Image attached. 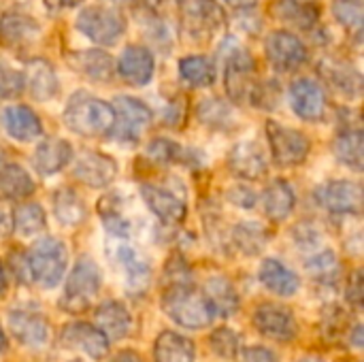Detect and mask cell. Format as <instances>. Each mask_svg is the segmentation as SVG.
Segmentation results:
<instances>
[{
	"instance_id": "obj_1",
	"label": "cell",
	"mask_w": 364,
	"mask_h": 362,
	"mask_svg": "<svg viewBox=\"0 0 364 362\" xmlns=\"http://www.w3.org/2000/svg\"><path fill=\"white\" fill-rule=\"evenodd\" d=\"M160 307L162 312L186 331H205L218 316L200 288L192 284L160 288Z\"/></svg>"
},
{
	"instance_id": "obj_2",
	"label": "cell",
	"mask_w": 364,
	"mask_h": 362,
	"mask_svg": "<svg viewBox=\"0 0 364 362\" xmlns=\"http://www.w3.org/2000/svg\"><path fill=\"white\" fill-rule=\"evenodd\" d=\"M115 113L113 105L87 94L77 92L70 96L64 109V124L70 132L81 137H102L109 134Z\"/></svg>"
},
{
	"instance_id": "obj_3",
	"label": "cell",
	"mask_w": 364,
	"mask_h": 362,
	"mask_svg": "<svg viewBox=\"0 0 364 362\" xmlns=\"http://www.w3.org/2000/svg\"><path fill=\"white\" fill-rule=\"evenodd\" d=\"M100 288H102L100 267L90 256H81L66 277L64 292L60 297V307L70 316L85 314L92 309V303L98 299Z\"/></svg>"
},
{
	"instance_id": "obj_4",
	"label": "cell",
	"mask_w": 364,
	"mask_h": 362,
	"mask_svg": "<svg viewBox=\"0 0 364 362\" xmlns=\"http://www.w3.org/2000/svg\"><path fill=\"white\" fill-rule=\"evenodd\" d=\"M26 258H28L32 284L45 290L55 288L62 282L68 267V250L60 239L53 237H43L34 241L26 252Z\"/></svg>"
},
{
	"instance_id": "obj_5",
	"label": "cell",
	"mask_w": 364,
	"mask_h": 362,
	"mask_svg": "<svg viewBox=\"0 0 364 362\" xmlns=\"http://www.w3.org/2000/svg\"><path fill=\"white\" fill-rule=\"evenodd\" d=\"M252 324L260 337L282 346L296 341L301 333L296 314L288 305L275 301L258 303L252 312Z\"/></svg>"
},
{
	"instance_id": "obj_6",
	"label": "cell",
	"mask_w": 364,
	"mask_h": 362,
	"mask_svg": "<svg viewBox=\"0 0 364 362\" xmlns=\"http://www.w3.org/2000/svg\"><path fill=\"white\" fill-rule=\"evenodd\" d=\"M113 113L115 119L107 137L122 143H136L154 119L151 109L134 96H117L113 100Z\"/></svg>"
},
{
	"instance_id": "obj_7",
	"label": "cell",
	"mask_w": 364,
	"mask_h": 362,
	"mask_svg": "<svg viewBox=\"0 0 364 362\" xmlns=\"http://www.w3.org/2000/svg\"><path fill=\"white\" fill-rule=\"evenodd\" d=\"M75 26L92 43L111 47L122 38L126 30V19L119 11L111 6H87L77 15Z\"/></svg>"
},
{
	"instance_id": "obj_8",
	"label": "cell",
	"mask_w": 364,
	"mask_h": 362,
	"mask_svg": "<svg viewBox=\"0 0 364 362\" xmlns=\"http://www.w3.org/2000/svg\"><path fill=\"white\" fill-rule=\"evenodd\" d=\"M267 139L277 166H299L311 151V141L303 130L284 126L273 119L267 122Z\"/></svg>"
},
{
	"instance_id": "obj_9",
	"label": "cell",
	"mask_w": 364,
	"mask_h": 362,
	"mask_svg": "<svg viewBox=\"0 0 364 362\" xmlns=\"http://www.w3.org/2000/svg\"><path fill=\"white\" fill-rule=\"evenodd\" d=\"M55 344L66 352H81L92 361H105L111 352V341L92 322L83 320L66 322L58 331Z\"/></svg>"
},
{
	"instance_id": "obj_10",
	"label": "cell",
	"mask_w": 364,
	"mask_h": 362,
	"mask_svg": "<svg viewBox=\"0 0 364 362\" xmlns=\"http://www.w3.org/2000/svg\"><path fill=\"white\" fill-rule=\"evenodd\" d=\"M224 83H226V94L235 105H252L254 90L258 85V75H256V60L247 49H235L224 68Z\"/></svg>"
},
{
	"instance_id": "obj_11",
	"label": "cell",
	"mask_w": 364,
	"mask_h": 362,
	"mask_svg": "<svg viewBox=\"0 0 364 362\" xmlns=\"http://www.w3.org/2000/svg\"><path fill=\"white\" fill-rule=\"evenodd\" d=\"M6 329L9 335L26 348H41L51 339V324L47 316L30 307L11 309L6 314Z\"/></svg>"
},
{
	"instance_id": "obj_12",
	"label": "cell",
	"mask_w": 364,
	"mask_h": 362,
	"mask_svg": "<svg viewBox=\"0 0 364 362\" xmlns=\"http://www.w3.org/2000/svg\"><path fill=\"white\" fill-rule=\"evenodd\" d=\"M181 26L190 36H211L224 26V11L215 0H177Z\"/></svg>"
},
{
	"instance_id": "obj_13",
	"label": "cell",
	"mask_w": 364,
	"mask_h": 362,
	"mask_svg": "<svg viewBox=\"0 0 364 362\" xmlns=\"http://www.w3.org/2000/svg\"><path fill=\"white\" fill-rule=\"evenodd\" d=\"M264 51L273 68L279 73H292L301 68L309 58L305 43L294 32H288V30L271 32L264 41Z\"/></svg>"
},
{
	"instance_id": "obj_14",
	"label": "cell",
	"mask_w": 364,
	"mask_h": 362,
	"mask_svg": "<svg viewBox=\"0 0 364 362\" xmlns=\"http://www.w3.org/2000/svg\"><path fill=\"white\" fill-rule=\"evenodd\" d=\"M316 201L331 213L356 215L363 209V188L350 179H335L316 190Z\"/></svg>"
},
{
	"instance_id": "obj_15",
	"label": "cell",
	"mask_w": 364,
	"mask_h": 362,
	"mask_svg": "<svg viewBox=\"0 0 364 362\" xmlns=\"http://www.w3.org/2000/svg\"><path fill=\"white\" fill-rule=\"evenodd\" d=\"M115 260L124 271V288H126L128 297H132V299L145 297L151 286V280H154L151 265L128 243H122L115 250Z\"/></svg>"
},
{
	"instance_id": "obj_16",
	"label": "cell",
	"mask_w": 364,
	"mask_h": 362,
	"mask_svg": "<svg viewBox=\"0 0 364 362\" xmlns=\"http://www.w3.org/2000/svg\"><path fill=\"white\" fill-rule=\"evenodd\" d=\"M292 111L305 122H322L326 115V94L311 77H299L290 85Z\"/></svg>"
},
{
	"instance_id": "obj_17",
	"label": "cell",
	"mask_w": 364,
	"mask_h": 362,
	"mask_svg": "<svg viewBox=\"0 0 364 362\" xmlns=\"http://www.w3.org/2000/svg\"><path fill=\"white\" fill-rule=\"evenodd\" d=\"M41 36V26L26 13L9 11L0 19V45L15 53L28 51Z\"/></svg>"
},
{
	"instance_id": "obj_18",
	"label": "cell",
	"mask_w": 364,
	"mask_h": 362,
	"mask_svg": "<svg viewBox=\"0 0 364 362\" xmlns=\"http://www.w3.org/2000/svg\"><path fill=\"white\" fill-rule=\"evenodd\" d=\"M73 177L87 188H107L117 177V162L100 151H81L75 158Z\"/></svg>"
},
{
	"instance_id": "obj_19",
	"label": "cell",
	"mask_w": 364,
	"mask_h": 362,
	"mask_svg": "<svg viewBox=\"0 0 364 362\" xmlns=\"http://www.w3.org/2000/svg\"><path fill=\"white\" fill-rule=\"evenodd\" d=\"M92 324L109 339V341H122L130 337L132 333V314L130 309L117 301V299H107L96 305L92 314Z\"/></svg>"
},
{
	"instance_id": "obj_20",
	"label": "cell",
	"mask_w": 364,
	"mask_h": 362,
	"mask_svg": "<svg viewBox=\"0 0 364 362\" xmlns=\"http://www.w3.org/2000/svg\"><path fill=\"white\" fill-rule=\"evenodd\" d=\"M141 196L149 211L164 224V226H179L186 220V201L177 194L168 192L166 188L154 183H141Z\"/></svg>"
},
{
	"instance_id": "obj_21",
	"label": "cell",
	"mask_w": 364,
	"mask_h": 362,
	"mask_svg": "<svg viewBox=\"0 0 364 362\" xmlns=\"http://www.w3.org/2000/svg\"><path fill=\"white\" fill-rule=\"evenodd\" d=\"M226 166L230 169L232 175H237L241 179L256 181L267 175L269 162H267L262 147L256 141H243L230 149V154L226 158Z\"/></svg>"
},
{
	"instance_id": "obj_22",
	"label": "cell",
	"mask_w": 364,
	"mask_h": 362,
	"mask_svg": "<svg viewBox=\"0 0 364 362\" xmlns=\"http://www.w3.org/2000/svg\"><path fill=\"white\" fill-rule=\"evenodd\" d=\"M117 70L130 85H147L156 70L154 53L143 45H128L119 55Z\"/></svg>"
},
{
	"instance_id": "obj_23",
	"label": "cell",
	"mask_w": 364,
	"mask_h": 362,
	"mask_svg": "<svg viewBox=\"0 0 364 362\" xmlns=\"http://www.w3.org/2000/svg\"><path fill=\"white\" fill-rule=\"evenodd\" d=\"M258 280L271 294L282 299H290L301 290V277L277 258H264L260 262Z\"/></svg>"
},
{
	"instance_id": "obj_24",
	"label": "cell",
	"mask_w": 364,
	"mask_h": 362,
	"mask_svg": "<svg viewBox=\"0 0 364 362\" xmlns=\"http://www.w3.org/2000/svg\"><path fill=\"white\" fill-rule=\"evenodd\" d=\"M68 66L90 81H109L115 73L113 58L102 49H81L66 55Z\"/></svg>"
},
{
	"instance_id": "obj_25",
	"label": "cell",
	"mask_w": 364,
	"mask_h": 362,
	"mask_svg": "<svg viewBox=\"0 0 364 362\" xmlns=\"http://www.w3.org/2000/svg\"><path fill=\"white\" fill-rule=\"evenodd\" d=\"M70 160H73V147H70V143L64 141V139H58V137H51V139L41 141L38 147L34 149V156H32L34 171L38 175H43V177L55 175L66 164H70Z\"/></svg>"
},
{
	"instance_id": "obj_26",
	"label": "cell",
	"mask_w": 364,
	"mask_h": 362,
	"mask_svg": "<svg viewBox=\"0 0 364 362\" xmlns=\"http://www.w3.org/2000/svg\"><path fill=\"white\" fill-rule=\"evenodd\" d=\"M23 79H26V87L30 90L34 100H41V102L51 100L60 92V79H58L53 66L43 58L28 60Z\"/></svg>"
},
{
	"instance_id": "obj_27",
	"label": "cell",
	"mask_w": 364,
	"mask_h": 362,
	"mask_svg": "<svg viewBox=\"0 0 364 362\" xmlns=\"http://www.w3.org/2000/svg\"><path fill=\"white\" fill-rule=\"evenodd\" d=\"M2 126L15 141H34L43 134L41 117L26 105H11L2 111Z\"/></svg>"
},
{
	"instance_id": "obj_28",
	"label": "cell",
	"mask_w": 364,
	"mask_h": 362,
	"mask_svg": "<svg viewBox=\"0 0 364 362\" xmlns=\"http://www.w3.org/2000/svg\"><path fill=\"white\" fill-rule=\"evenodd\" d=\"M200 290L207 297V301L211 303V307L215 309L218 318H230L241 307V297H239L235 284L224 275H211L203 284Z\"/></svg>"
},
{
	"instance_id": "obj_29",
	"label": "cell",
	"mask_w": 364,
	"mask_h": 362,
	"mask_svg": "<svg viewBox=\"0 0 364 362\" xmlns=\"http://www.w3.org/2000/svg\"><path fill=\"white\" fill-rule=\"evenodd\" d=\"M271 15L292 28L311 30L320 19V6L311 0H273Z\"/></svg>"
},
{
	"instance_id": "obj_30",
	"label": "cell",
	"mask_w": 364,
	"mask_h": 362,
	"mask_svg": "<svg viewBox=\"0 0 364 362\" xmlns=\"http://www.w3.org/2000/svg\"><path fill=\"white\" fill-rule=\"evenodd\" d=\"M154 362H196V346L177 331H162L151 348Z\"/></svg>"
},
{
	"instance_id": "obj_31",
	"label": "cell",
	"mask_w": 364,
	"mask_h": 362,
	"mask_svg": "<svg viewBox=\"0 0 364 362\" xmlns=\"http://www.w3.org/2000/svg\"><path fill=\"white\" fill-rule=\"evenodd\" d=\"M320 75L343 96L356 98L363 90L360 73L343 60H324L320 64Z\"/></svg>"
},
{
	"instance_id": "obj_32",
	"label": "cell",
	"mask_w": 364,
	"mask_h": 362,
	"mask_svg": "<svg viewBox=\"0 0 364 362\" xmlns=\"http://www.w3.org/2000/svg\"><path fill=\"white\" fill-rule=\"evenodd\" d=\"M296 205V196L294 190L288 181L284 179H275L267 186L264 194H262V207L264 213L271 222H286Z\"/></svg>"
},
{
	"instance_id": "obj_33",
	"label": "cell",
	"mask_w": 364,
	"mask_h": 362,
	"mask_svg": "<svg viewBox=\"0 0 364 362\" xmlns=\"http://www.w3.org/2000/svg\"><path fill=\"white\" fill-rule=\"evenodd\" d=\"M305 271L309 277L324 288H337L341 280V265L333 250H318L305 260Z\"/></svg>"
},
{
	"instance_id": "obj_34",
	"label": "cell",
	"mask_w": 364,
	"mask_h": 362,
	"mask_svg": "<svg viewBox=\"0 0 364 362\" xmlns=\"http://www.w3.org/2000/svg\"><path fill=\"white\" fill-rule=\"evenodd\" d=\"M333 151L337 160L354 171H360L364 162V143L363 130L358 126H348L343 128L333 143Z\"/></svg>"
},
{
	"instance_id": "obj_35",
	"label": "cell",
	"mask_w": 364,
	"mask_h": 362,
	"mask_svg": "<svg viewBox=\"0 0 364 362\" xmlns=\"http://www.w3.org/2000/svg\"><path fill=\"white\" fill-rule=\"evenodd\" d=\"M269 230L258 222H239L232 233L230 241L243 256H260L269 245Z\"/></svg>"
},
{
	"instance_id": "obj_36",
	"label": "cell",
	"mask_w": 364,
	"mask_h": 362,
	"mask_svg": "<svg viewBox=\"0 0 364 362\" xmlns=\"http://www.w3.org/2000/svg\"><path fill=\"white\" fill-rule=\"evenodd\" d=\"M53 215L62 226L70 228V226H79L85 222L87 207L75 190L62 188L53 194Z\"/></svg>"
},
{
	"instance_id": "obj_37",
	"label": "cell",
	"mask_w": 364,
	"mask_h": 362,
	"mask_svg": "<svg viewBox=\"0 0 364 362\" xmlns=\"http://www.w3.org/2000/svg\"><path fill=\"white\" fill-rule=\"evenodd\" d=\"M0 194L6 198H13V201H23L34 194V179L19 164H2Z\"/></svg>"
},
{
	"instance_id": "obj_38",
	"label": "cell",
	"mask_w": 364,
	"mask_h": 362,
	"mask_svg": "<svg viewBox=\"0 0 364 362\" xmlns=\"http://www.w3.org/2000/svg\"><path fill=\"white\" fill-rule=\"evenodd\" d=\"M200 124L213 128V130H230L232 126H237V115L232 111V107L228 102H224L222 98H205L198 105L196 111Z\"/></svg>"
},
{
	"instance_id": "obj_39",
	"label": "cell",
	"mask_w": 364,
	"mask_h": 362,
	"mask_svg": "<svg viewBox=\"0 0 364 362\" xmlns=\"http://www.w3.org/2000/svg\"><path fill=\"white\" fill-rule=\"evenodd\" d=\"M179 75L192 87H207L215 81V66L205 55H186L179 60Z\"/></svg>"
},
{
	"instance_id": "obj_40",
	"label": "cell",
	"mask_w": 364,
	"mask_h": 362,
	"mask_svg": "<svg viewBox=\"0 0 364 362\" xmlns=\"http://www.w3.org/2000/svg\"><path fill=\"white\" fill-rule=\"evenodd\" d=\"M47 224L45 211L36 203H23L13 211V230L19 237H34Z\"/></svg>"
},
{
	"instance_id": "obj_41",
	"label": "cell",
	"mask_w": 364,
	"mask_h": 362,
	"mask_svg": "<svg viewBox=\"0 0 364 362\" xmlns=\"http://www.w3.org/2000/svg\"><path fill=\"white\" fill-rule=\"evenodd\" d=\"M207 348L222 361H237L241 354V339L230 326H218L207 335Z\"/></svg>"
},
{
	"instance_id": "obj_42",
	"label": "cell",
	"mask_w": 364,
	"mask_h": 362,
	"mask_svg": "<svg viewBox=\"0 0 364 362\" xmlns=\"http://www.w3.org/2000/svg\"><path fill=\"white\" fill-rule=\"evenodd\" d=\"M335 19L356 38L363 32V0H333Z\"/></svg>"
},
{
	"instance_id": "obj_43",
	"label": "cell",
	"mask_w": 364,
	"mask_h": 362,
	"mask_svg": "<svg viewBox=\"0 0 364 362\" xmlns=\"http://www.w3.org/2000/svg\"><path fill=\"white\" fill-rule=\"evenodd\" d=\"M194 275H192V267L190 262L181 256V254H173L164 269H162V277H160V288H171V286H181V284H192Z\"/></svg>"
},
{
	"instance_id": "obj_44",
	"label": "cell",
	"mask_w": 364,
	"mask_h": 362,
	"mask_svg": "<svg viewBox=\"0 0 364 362\" xmlns=\"http://www.w3.org/2000/svg\"><path fill=\"white\" fill-rule=\"evenodd\" d=\"M147 156L158 162V164H175V162H186V149L171 141V139H164V137H158L154 139L149 145H147Z\"/></svg>"
},
{
	"instance_id": "obj_45",
	"label": "cell",
	"mask_w": 364,
	"mask_h": 362,
	"mask_svg": "<svg viewBox=\"0 0 364 362\" xmlns=\"http://www.w3.org/2000/svg\"><path fill=\"white\" fill-rule=\"evenodd\" d=\"M350 316L346 314V309L333 305L324 312L322 316V337L328 341H339L348 335L350 331Z\"/></svg>"
},
{
	"instance_id": "obj_46",
	"label": "cell",
	"mask_w": 364,
	"mask_h": 362,
	"mask_svg": "<svg viewBox=\"0 0 364 362\" xmlns=\"http://www.w3.org/2000/svg\"><path fill=\"white\" fill-rule=\"evenodd\" d=\"M26 90L23 73L0 60V98H17Z\"/></svg>"
},
{
	"instance_id": "obj_47",
	"label": "cell",
	"mask_w": 364,
	"mask_h": 362,
	"mask_svg": "<svg viewBox=\"0 0 364 362\" xmlns=\"http://www.w3.org/2000/svg\"><path fill=\"white\" fill-rule=\"evenodd\" d=\"M6 273H11L17 284L21 286H30L32 284V275H30V267H28V258L23 252H11V256L6 258Z\"/></svg>"
},
{
	"instance_id": "obj_48",
	"label": "cell",
	"mask_w": 364,
	"mask_h": 362,
	"mask_svg": "<svg viewBox=\"0 0 364 362\" xmlns=\"http://www.w3.org/2000/svg\"><path fill=\"white\" fill-rule=\"evenodd\" d=\"M292 235H294V243H296L299 247H303V250H316V247L320 245V241H322L320 230H318L316 226L307 224V222L299 224V226L292 230Z\"/></svg>"
},
{
	"instance_id": "obj_49",
	"label": "cell",
	"mask_w": 364,
	"mask_h": 362,
	"mask_svg": "<svg viewBox=\"0 0 364 362\" xmlns=\"http://www.w3.org/2000/svg\"><path fill=\"white\" fill-rule=\"evenodd\" d=\"M226 196H228V201H230L235 207H239V209H254V205L258 203V196H256L250 188H245V186H235V188H230Z\"/></svg>"
},
{
	"instance_id": "obj_50",
	"label": "cell",
	"mask_w": 364,
	"mask_h": 362,
	"mask_svg": "<svg viewBox=\"0 0 364 362\" xmlns=\"http://www.w3.org/2000/svg\"><path fill=\"white\" fill-rule=\"evenodd\" d=\"M346 299H348V305H352L354 309L363 307V273L358 269L348 277Z\"/></svg>"
},
{
	"instance_id": "obj_51",
	"label": "cell",
	"mask_w": 364,
	"mask_h": 362,
	"mask_svg": "<svg viewBox=\"0 0 364 362\" xmlns=\"http://www.w3.org/2000/svg\"><path fill=\"white\" fill-rule=\"evenodd\" d=\"M241 362H279V356L267 346H250L241 350Z\"/></svg>"
},
{
	"instance_id": "obj_52",
	"label": "cell",
	"mask_w": 364,
	"mask_h": 362,
	"mask_svg": "<svg viewBox=\"0 0 364 362\" xmlns=\"http://www.w3.org/2000/svg\"><path fill=\"white\" fill-rule=\"evenodd\" d=\"M13 233V211L4 201H0V241H4Z\"/></svg>"
},
{
	"instance_id": "obj_53",
	"label": "cell",
	"mask_w": 364,
	"mask_h": 362,
	"mask_svg": "<svg viewBox=\"0 0 364 362\" xmlns=\"http://www.w3.org/2000/svg\"><path fill=\"white\" fill-rule=\"evenodd\" d=\"M363 324L360 322H354L352 326H350V331H348V335H346V341H348V346H352L354 350H363Z\"/></svg>"
},
{
	"instance_id": "obj_54",
	"label": "cell",
	"mask_w": 364,
	"mask_h": 362,
	"mask_svg": "<svg viewBox=\"0 0 364 362\" xmlns=\"http://www.w3.org/2000/svg\"><path fill=\"white\" fill-rule=\"evenodd\" d=\"M109 362H145L141 358V354L139 352H134V350H119L113 358Z\"/></svg>"
},
{
	"instance_id": "obj_55",
	"label": "cell",
	"mask_w": 364,
	"mask_h": 362,
	"mask_svg": "<svg viewBox=\"0 0 364 362\" xmlns=\"http://www.w3.org/2000/svg\"><path fill=\"white\" fill-rule=\"evenodd\" d=\"M45 2V6L49 9V11H62V9H68V6H75V4H79L81 0H43Z\"/></svg>"
},
{
	"instance_id": "obj_56",
	"label": "cell",
	"mask_w": 364,
	"mask_h": 362,
	"mask_svg": "<svg viewBox=\"0 0 364 362\" xmlns=\"http://www.w3.org/2000/svg\"><path fill=\"white\" fill-rule=\"evenodd\" d=\"M6 290H9V273L4 269V262L0 260V301L6 297Z\"/></svg>"
},
{
	"instance_id": "obj_57",
	"label": "cell",
	"mask_w": 364,
	"mask_h": 362,
	"mask_svg": "<svg viewBox=\"0 0 364 362\" xmlns=\"http://www.w3.org/2000/svg\"><path fill=\"white\" fill-rule=\"evenodd\" d=\"M224 2L228 6H232V9H243L245 11V9H254L258 0H224Z\"/></svg>"
},
{
	"instance_id": "obj_58",
	"label": "cell",
	"mask_w": 364,
	"mask_h": 362,
	"mask_svg": "<svg viewBox=\"0 0 364 362\" xmlns=\"http://www.w3.org/2000/svg\"><path fill=\"white\" fill-rule=\"evenodd\" d=\"M6 350H9V337H6V331L0 324V354H4Z\"/></svg>"
},
{
	"instance_id": "obj_59",
	"label": "cell",
	"mask_w": 364,
	"mask_h": 362,
	"mask_svg": "<svg viewBox=\"0 0 364 362\" xmlns=\"http://www.w3.org/2000/svg\"><path fill=\"white\" fill-rule=\"evenodd\" d=\"M296 362H324L322 358H318V356H305V358H301V361Z\"/></svg>"
},
{
	"instance_id": "obj_60",
	"label": "cell",
	"mask_w": 364,
	"mask_h": 362,
	"mask_svg": "<svg viewBox=\"0 0 364 362\" xmlns=\"http://www.w3.org/2000/svg\"><path fill=\"white\" fill-rule=\"evenodd\" d=\"M107 2H111V4H130L132 0H107Z\"/></svg>"
},
{
	"instance_id": "obj_61",
	"label": "cell",
	"mask_w": 364,
	"mask_h": 362,
	"mask_svg": "<svg viewBox=\"0 0 364 362\" xmlns=\"http://www.w3.org/2000/svg\"><path fill=\"white\" fill-rule=\"evenodd\" d=\"M2 164H4V154L0 151V169H2Z\"/></svg>"
},
{
	"instance_id": "obj_62",
	"label": "cell",
	"mask_w": 364,
	"mask_h": 362,
	"mask_svg": "<svg viewBox=\"0 0 364 362\" xmlns=\"http://www.w3.org/2000/svg\"><path fill=\"white\" fill-rule=\"evenodd\" d=\"M68 362H85V361H81V358H75V361H68Z\"/></svg>"
}]
</instances>
